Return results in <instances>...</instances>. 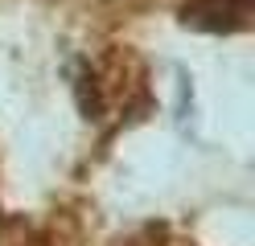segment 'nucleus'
<instances>
[{
    "label": "nucleus",
    "mask_w": 255,
    "mask_h": 246,
    "mask_svg": "<svg viewBox=\"0 0 255 246\" xmlns=\"http://www.w3.org/2000/svg\"><path fill=\"white\" fill-rule=\"evenodd\" d=\"M128 246H189V242H177V238H165V234H140Z\"/></svg>",
    "instance_id": "7ed1b4c3"
},
{
    "label": "nucleus",
    "mask_w": 255,
    "mask_h": 246,
    "mask_svg": "<svg viewBox=\"0 0 255 246\" xmlns=\"http://www.w3.org/2000/svg\"><path fill=\"white\" fill-rule=\"evenodd\" d=\"M83 90H87V119L111 131L128 127L132 119H144L152 111L148 62L132 45H107L103 54H95Z\"/></svg>",
    "instance_id": "f257e3e1"
},
{
    "label": "nucleus",
    "mask_w": 255,
    "mask_h": 246,
    "mask_svg": "<svg viewBox=\"0 0 255 246\" xmlns=\"http://www.w3.org/2000/svg\"><path fill=\"white\" fill-rule=\"evenodd\" d=\"M251 0H185V21H206L210 29H243Z\"/></svg>",
    "instance_id": "f03ea898"
}]
</instances>
